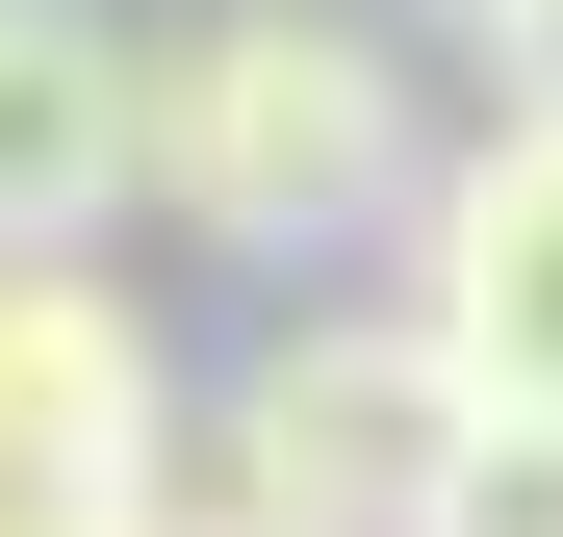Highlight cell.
<instances>
[{
    "label": "cell",
    "instance_id": "6da1fadb",
    "mask_svg": "<svg viewBox=\"0 0 563 537\" xmlns=\"http://www.w3.org/2000/svg\"><path fill=\"white\" fill-rule=\"evenodd\" d=\"M129 205H179L206 256H333L410 205V77L333 0H231V26L129 52Z\"/></svg>",
    "mask_w": 563,
    "mask_h": 537
},
{
    "label": "cell",
    "instance_id": "7a4b0ae2",
    "mask_svg": "<svg viewBox=\"0 0 563 537\" xmlns=\"http://www.w3.org/2000/svg\"><path fill=\"white\" fill-rule=\"evenodd\" d=\"M461 358H435V307H308L231 384V512H282V537H410L435 486H461Z\"/></svg>",
    "mask_w": 563,
    "mask_h": 537
},
{
    "label": "cell",
    "instance_id": "3957f363",
    "mask_svg": "<svg viewBox=\"0 0 563 537\" xmlns=\"http://www.w3.org/2000/svg\"><path fill=\"white\" fill-rule=\"evenodd\" d=\"M410 307L461 358V410L563 435V103H487L461 154H410Z\"/></svg>",
    "mask_w": 563,
    "mask_h": 537
},
{
    "label": "cell",
    "instance_id": "277c9868",
    "mask_svg": "<svg viewBox=\"0 0 563 537\" xmlns=\"http://www.w3.org/2000/svg\"><path fill=\"white\" fill-rule=\"evenodd\" d=\"M154 461H179L154 333L77 282V256H0V537H129Z\"/></svg>",
    "mask_w": 563,
    "mask_h": 537
},
{
    "label": "cell",
    "instance_id": "5b68a950",
    "mask_svg": "<svg viewBox=\"0 0 563 537\" xmlns=\"http://www.w3.org/2000/svg\"><path fill=\"white\" fill-rule=\"evenodd\" d=\"M129 205V52L103 0H0V256H77Z\"/></svg>",
    "mask_w": 563,
    "mask_h": 537
},
{
    "label": "cell",
    "instance_id": "8992f818",
    "mask_svg": "<svg viewBox=\"0 0 563 537\" xmlns=\"http://www.w3.org/2000/svg\"><path fill=\"white\" fill-rule=\"evenodd\" d=\"M410 537H563V435H512V410H487V435H461V486H435Z\"/></svg>",
    "mask_w": 563,
    "mask_h": 537
},
{
    "label": "cell",
    "instance_id": "52a82bcc",
    "mask_svg": "<svg viewBox=\"0 0 563 537\" xmlns=\"http://www.w3.org/2000/svg\"><path fill=\"white\" fill-rule=\"evenodd\" d=\"M487 77H512V103H563V0H512V26H487Z\"/></svg>",
    "mask_w": 563,
    "mask_h": 537
},
{
    "label": "cell",
    "instance_id": "ba28073f",
    "mask_svg": "<svg viewBox=\"0 0 563 537\" xmlns=\"http://www.w3.org/2000/svg\"><path fill=\"white\" fill-rule=\"evenodd\" d=\"M129 537H282V512H231V486H206V512H179V486H154V512H129Z\"/></svg>",
    "mask_w": 563,
    "mask_h": 537
},
{
    "label": "cell",
    "instance_id": "9c48e42d",
    "mask_svg": "<svg viewBox=\"0 0 563 537\" xmlns=\"http://www.w3.org/2000/svg\"><path fill=\"white\" fill-rule=\"evenodd\" d=\"M435 26H512V0H435Z\"/></svg>",
    "mask_w": 563,
    "mask_h": 537
}]
</instances>
